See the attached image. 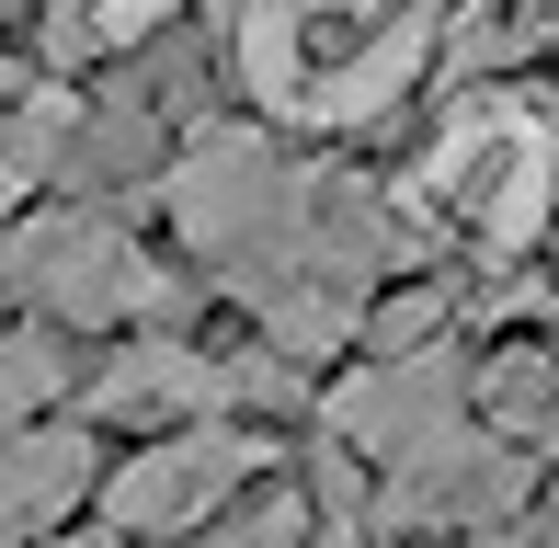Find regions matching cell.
<instances>
[{
	"instance_id": "6da1fadb",
	"label": "cell",
	"mask_w": 559,
	"mask_h": 548,
	"mask_svg": "<svg viewBox=\"0 0 559 548\" xmlns=\"http://www.w3.org/2000/svg\"><path fill=\"white\" fill-rule=\"evenodd\" d=\"M445 0H251L240 12V92L286 127L332 138L377 127L435 69Z\"/></svg>"
},
{
	"instance_id": "7a4b0ae2",
	"label": "cell",
	"mask_w": 559,
	"mask_h": 548,
	"mask_svg": "<svg viewBox=\"0 0 559 548\" xmlns=\"http://www.w3.org/2000/svg\"><path fill=\"white\" fill-rule=\"evenodd\" d=\"M400 206H412L423 229L491 252V263L537 252L548 217H559V104L525 92V81L468 92V104L435 127V148H423V171H412Z\"/></svg>"
},
{
	"instance_id": "3957f363",
	"label": "cell",
	"mask_w": 559,
	"mask_h": 548,
	"mask_svg": "<svg viewBox=\"0 0 559 548\" xmlns=\"http://www.w3.org/2000/svg\"><path fill=\"white\" fill-rule=\"evenodd\" d=\"M0 274H12L23 309L58 320V332H115V320H148V309L171 297V274L148 263L138 240L115 229V217H81V206L23 217L12 252H0Z\"/></svg>"
},
{
	"instance_id": "277c9868",
	"label": "cell",
	"mask_w": 559,
	"mask_h": 548,
	"mask_svg": "<svg viewBox=\"0 0 559 548\" xmlns=\"http://www.w3.org/2000/svg\"><path fill=\"white\" fill-rule=\"evenodd\" d=\"M251 468H263V434H240V422H171V434H148L126 468H104V526L126 537H194L228 491H251Z\"/></svg>"
},
{
	"instance_id": "5b68a950",
	"label": "cell",
	"mask_w": 559,
	"mask_h": 548,
	"mask_svg": "<svg viewBox=\"0 0 559 548\" xmlns=\"http://www.w3.org/2000/svg\"><path fill=\"white\" fill-rule=\"evenodd\" d=\"M251 401V378H228L217 355H194V343H138V355H115L104 378H92V412L104 422H217V412H240Z\"/></svg>"
},
{
	"instance_id": "8992f818",
	"label": "cell",
	"mask_w": 559,
	"mask_h": 548,
	"mask_svg": "<svg viewBox=\"0 0 559 548\" xmlns=\"http://www.w3.org/2000/svg\"><path fill=\"white\" fill-rule=\"evenodd\" d=\"M92 457H104L92 434H0V548L58 537V514L92 480Z\"/></svg>"
},
{
	"instance_id": "52a82bcc",
	"label": "cell",
	"mask_w": 559,
	"mask_h": 548,
	"mask_svg": "<svg viewBox=\"0 0 559 548\" xmlns=\"http://www.w3.org/2000/svg\"><path fill=\"white\" fill-rule=\"evenodd\" d=\"M58 401H69V343L58 332H0V434H23Z\"/></svg>"
},
{
	"instance_id": "ba28073f",
	"label": "cell",
	"mask_w": 559,
	"mask_h": 548,
	"mask_svg": "<svg viewBox=\"0 0 559 548\" xmlns=\"http://www.w3.org/2000/svg\"><path fill=\"white\" fill-rule=\"evenodd\" d=\"M35 548H126V526H92V537H81V526H58V537H35Z\"/></svg>"
},
{
	"instance_id": "9c48e42d",
	"label": "cell",
	"mask_w": 559,
	"mask_h": 548,
	"mask_svg": "<svg viewBox=\"0 0 559 548\" xmlns=\"http://www.w3.org/2000/svg\"><path fill=\"white\" fill-rule=\"evenodd\" d=\"M23 12H35V0H0V23H23Z\"/></svg>"
}]
</instances>
